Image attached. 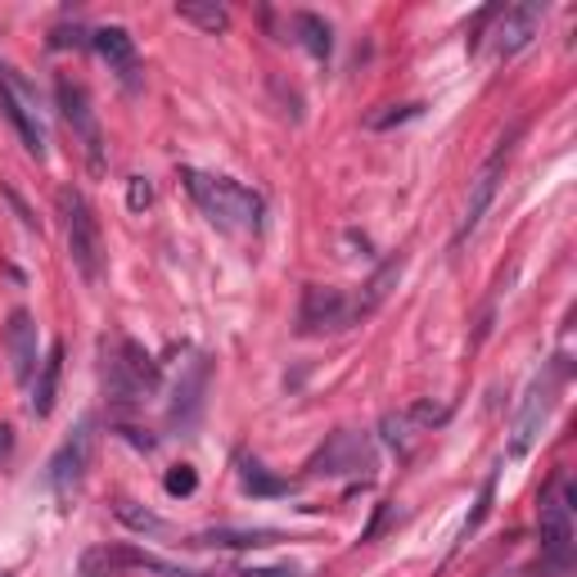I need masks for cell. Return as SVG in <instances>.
Listing matches in <instances>:
<instances>
[{"mask_svg":"<svg viewBox=\"0 0 577 577\" xmlns=\"http://www.w3.org/2000/svg\"><path fill=\"white\" fill-rule=\"evenodd\" d=\"M180 180H186V190L190 199L208 212L212 222H222V226H239V230H258L262 226V195H253L249 186H239V180L230 176H208L199 167H186L180 172Z\"/></svg>","mask_w":577,"mask_h":577,"instance_id":"cell-1","label":"cell"},{"mask_svg":"<svg viewBox=\"0 0 577 577\" xmlns=\"http://www.w3.org/2000/svg\"><path fill=\"white\" fill-rule=\"evenodd\" d=\"M59 212H64V235H68V253L73 266L81 271L86 285H100L104 276V239H100V217L96 208L86 203L81 190H59Z\"/></svg>","mask_w":577,"mask_h":577,"instance_id":"cell-2","label":"cell"},{"mask_svg":"<svg viewBox=\"0 0 577 577\" xmlns=\"http://www.w3.org/2000/svg\"><path fill=\"white\" fill-rule=\"evenodd\" d=\"M519 136H524V123H514V127L497 140V149L488 154V163H482V167L474 172V180H469V199H465V217H461V226H455V235H451V244H455V249H461L465 239L482 226V217H488V208H492V199H497V190H501L505 163H510V154H514V145H519Z\"/></svg>","mask_w":577,"mask_h":577,"instance_id":"cell-3","label":"cell"},{"mask_svg":"<svg viewBox=\"0 0 577 577\" xmlns=\"http://www.w3.org/2000/svg\"><path fill=\"white\" fill-rule=\"evenodd\" d=\"M564 384V366L555 361V366H545L528 392H524V402H519V415H514L510 424V461H524V455L537 447L541 429H545V419H551V406H555V392Z\"/></svg>","mask_w":577,"mask_h":577,"instance_id":"cell-4","label":"cell"},{"mask_svg":"<svg viewBox=\"0 0 577 577\" xmlns=\"http://www.w3.org/2000/svg\"><path fill=\"white\" fill-rule=\"evenodd\" d=\"M573 482L560 478L551 492L541 497V519H537V532H541V560L551 573H568L573 564Z\"/></svg>","mask_w":577,"mask_h":577,"instance_id":"cell-5","label":"cell"},{"mask_svg":"<svg viewBox=\"0 0 577 577\" xmlns=\"http://www.w3.org/2000/svg\"><path fill=\"white\" fill-rule=\"evenodd\" d=\"M54 100H59V113H64V123L73 127V136L81 140V154H86L90 172H104V136H100V117H96V109H90L86 86L73 81L68 73L54 77Z\"/></svg>","mask_w":577,"mask_h":577,"instance_id":"cell-6","label":"cell"},{"mask_svg":"<svg viewBox=\"0 0 577 577\" xmlns=\"http://www.w3.org/2000/svg\"><path fill=\"white\" fill-rule=\"evenodd\" d=\"M308 474L312 478H348V474L371 478L375 474V447L366 434L339 429V434H329V442L308 461Z\"/></svg>","mask_w":577,"mask_h":577,"instance_id":"cell-7","label":"cell"},{"mask_svg":"<svg viewBox=\"0 0 577 577\" xmlns=\"http://www.w3.org/2000/svg\"><path fill=\"white\" fill-rule=\"evenodd\" d=\"M0 109H5L18 140L27 145V154L46 159V123L37 113V90L27 86V77H18L14 68H0Z\"/></svg>","mask_w":577,"mask_h":577,"instance_id":"cell-8","label":"cell"},{"mask_svg":"<svg viewBox=\"0 0 577 577\" xmlns=\"http://www.w3.org/2000/svg\"><path fill=\"white\" fill-rule=\"evenodd\" d=\"M90 455H96V419L90 415H81L77 419V429L59 442V451L50 455V488L54 492H73V488H81V478H86V469H90Z\"/></svg>","mask_w":577,"mask_h":577,"instance_id":"cell-9","label":"cell"},{"mask_svg":"<svg viewBox=\"0 0 577 577\" xmlns=\"http://www.w3.org/2000/svg\"><path fill=\"white\" fill-rule=\"evenodd\" d=\"M348 325H352V302L339 289H325V285L302 289V308H298L302 334H339Z\"/></svg>","mask_w":577,"mask_h":577,"instance_id":"cell-10","label":"cell"},{"mask_svg":"<svg viewBox=\"0 0 577 577\" xmlns=\"http://www.w3.org/2000/svg\"><path fill=\"white\" fill-rule=\"evenodd\" d=\"M541 23H545V5H541V0H524V5L497 10V27H492L497 54H501V59L524 54V50L532 46V37L541 33Z\"/></svg>","mask_w":577,"mask_h":577,"instance_id":"cell-11","label":"cell"},{"mask_svg":"<svg viewBox=\"0 0 577 577\" xmlns=\"http://www.w3.org/2000/svg\"><path fill=\"white\" fill-rule=\"evenodd\" d=\"M5 348H10V371L18 384H27L37 371H41V361H37V321L33 312H10V325H5Z\"/></svg>","mask_w":577,"mask_h":577,"instance_id":"cell-12","label":"cell"},{"mask_svg":"<svg viewBox=\"0 0 577 577\" xmlns=\"http://www.w3.org/2000/svg\"><path fill=\"white\" fill-rule=\"evenodd\" d=\"M402 271H406V253H392V258H384L379 266H375V276L361 285V293L352 298V325H361L366 316H375L384 302H388V293L398 289V280H402Z\"/></svg>","mask_w":577,"mask_h":577,"instance_id":"cell-13","label":"cell"},{"mask_svg":"<svg viewBox=\"0 0 577 577\" xmlns=\"http://www.w3.org/2000/svg\"><path fill=\"white\" fill-rule=\"evenodd\" d=\"M208 375H212V361L208 356H195L190 361V371L180 375L176 384V398H172V424H180V429H190V424L199 419L203 411V398H208Z\"/></svg>","mask_w":577,"mask_h":577,"instance_id":"cell-14","label":"cell"},{"mask_svg":"<svg viewBox=\"0 0 577 577\" xmlns=\"http://www.w3.org/2000/svg\"><path fill=\"white\" fill-rule=\"evenodd\" d=\"M90 46L100 50V59L109 68H117L131 81V73H136V41H131L127 27H100V33H90Z\"/></svg>","mask_w":577,"mask_h":577,"instance_id":"cell-15","label":"cell"},{"mask_svg":"<svg viewBox=\"0 0 577 577\" xmlns=\"http://www.w3.org/2000/svg\"><path fill=\"white\" fill-rule=\"evenodd\" d=\"M195 541L199 545H222V551H258V545L285 541V532H276V528H208Z\"/></svg>","mask_w":577,"mask_h":577,"instance_id":"cell-16","label":"cell"},{"mask_svg":"<svg viewBox=\"0 0 577 577\" xmlns=\"http://www.w3.org/2000/svg\"><path fill=\"white\" fill-rule=\"evenodd\" d=\"M59 375H64V343H50L37 384H33V415H50L59 402Z\"/></svg>","mask_w":577,"mask_h":577,"instance_id":"cell-17","label":"cell"},{"mask_svg":"<svg viewBox=\"0 0 577 577\" xmlns=\"http://www.w3.org/2000/svg\"><path fill=\"white\" fill-rule=\"evenodd\" d=\"M239 488H244L249 497H289L293 482L271 474L262 461H253V455H244V461H239Z\"/></svg>","mask_w":577,"mask_h":577,"instance_id":"cell-18","label":"cell"},{"mask_svg":"<svg viewBox=\"0 0 577 577\" xmlns=\"http://www.w3.org/2000/svg\"><path fill=\"white\" fill-rule=\"evenodd\" d=\"M176 18L180 23H195L199 33H226V27H230V10L217 5V0H180Z\"/></svg>","mask_w":577,"mask_h":577,"instance_id":"cell-19","label":"cell"},{"mask_svg":"<svg viewBox=\"0 0 577 577\" xmlns=\"http://www.w3.org/2000/svg\"><path fill=\"white\" fill-rule=\"evenodd\" d=\"M289 23H293L298 41L308 46V54H316V59H329V50H334V33H329V23H325L321 14H312V10H298Z\"/></svg>","mask_w":577,"mask_h":577,"instance_id":"cell-20","label":"cell"},{"mask_svg":"<svg viewBox=\"0 0 577 577\" xmlns=\"http://www.w3.org/2000/svg\"><path fill=\"white\" fill-rule=\"evenodd\" d=\"M379 434H384V442L398 451V455H411V447H415V438H419L424 429L411 419V411H388V415L379 419Z\"/></svg>","mask_w":577,"mask_h":577,"instance_id":"cell-21","label":"cell"},{"mask_svg":"<svg viewBox=\"0 0 577 577\" xmlns=\"http://www.w3.org/2000/svg\"><path fill=\"white\" fill-rule=\"evenodd\" d=\"M123 573V551L117 545H90L77 564V577H117Z\"/></svg>","mask_w":577,"mask_h":577,"instance_id":"cell-22","label":"cell"},{"mask_svg":"<svg viewBox=\"0 0 577 577\" xmlns=\"http://www.w3.org/2000/svg\"><path fill=\"white\" fill-rule=\"evenodd\" d=\"M424 113V104H384L375 113H366V131H392V127H406Z\"/></svg>","mask_w":577,"mask_h":577,"instance_id":"cell-23","label":"cell"},{"mask_svg":"<svg viewBox=\"0 0 577 577\" xmlns=\"http://www.w3.org/2000/svg\"><path fill=\"white\" fill-rule=\"evenodd\" d=\"M113 514H117V524H127L131 532H167V524L159 519V514H149L145 505H136V501H127V497L113 505Z\"/></svg>","mask_w":577,"mask_h":577,"instance_id":"cell-24","label":"cell"},{"mask_svg":"<svg viewBox=\"0 0 577 577\" xmlns=\"http://www.w3.org/2000/svg\"><path fill=\"white\" fill-rule=\"evenodd\" d=\"M492 497H497V469L488 474V482H482V492H478V501H474V514H469L465 528H461V541H469L482 524H488V514H492Z\"/></svg>","mask_w":577,"mask_h":577,"instance_id":"cell-25","label":"cell"},{"mask_svg":"<svg viewBox=\"0 0 577 577\" xmlns=\"http://www.w3.org/2000/svg\"><path fill=\"white\" fill-rule=\"evenodd\" d=\"M163 488H167L172 497H190V492L199 488V474H195L190 465H176V469H167V478H163Z\"/></svg>","mask_w":577,"mask_h":577,"instance_id":"cell-26","label":"cell"},{"mask_svg":"<svg viewBox=\"0 0 577 577\" xmlns=\"http://www.w3.org/2000/svg\"><path fill=\"white\" fill-rule=\"evenodd\" d=\"M406 411H411V419H415V424H419V429H424V434H429V429H434V424H442V419H447V415H451V411H447V406H434V402H429V398H424V402H411V406H406Z\"/></svg>","mask_w":577,"mask_h":577,"instance_id":"cell-27","label":"cell"},{"mask_svg":"<svg viewBox=\"0 0 577 577\" xmlns=\"http://www.w3.org/2000/svg\"><path fill=\"white\" fill-rule=\"evenodd\" d=\"M127 203H131V212H145L149 203H154V186H149L145 176H131L127 180Z\"/></svg>","mask_w":577,"mask_h":577,"instance_id":"cell-28","label":"cell"},{"mask_svg":"<svg viewBox=\"0 0 577 577\" xmlns=\"http://www.w3.org/2000/svg\"><path fill=\"white\" fill-rule=\"evenodd\" d=\"M239 577H302L293 564H280V568H244Z\"/></svg>","mask_w":577,"mask_h":577,"instance_id":"cell-29","label":"cell"},{"mask_svg":"<svg viewBox=\"0 0 577 577\" xmlns=\"http://www.w3.org/2000/svg\"><path fill=\"white\" fill-rule=\"evenodd\" d=\"M10 451H14V429H10V424H0V461H5Z\"/></svg>","mask_w":577,"mask_h":577,"instance_id":"cell-30","label":"cell"}]
</instances>
